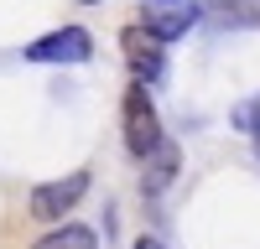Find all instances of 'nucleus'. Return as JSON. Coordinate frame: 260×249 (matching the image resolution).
I'll return each mask as SVG.
<instances>
[{
  "mask_svg": "<svg viewBox=\"0 0 260 249\" xmlns=\"http://www.w3.org/2000/svg\"><path fill=\"white\" fill-rule=\"evenodd\" d=\"M120 130H125V151L130 156H156V145L167 140L161 135V114H156V104H151V89L146 83H130L125 99H120Z\"/></svg>",
  "mask_w": 260,
  "mask_h": 249,
  "instance_id": "nucleus-1",
  "label": "nucleus"
},
{
  "mask_svg": "<svg viewBox=\"0 0 260 249\" xmlns=\"http://www.w3.org/2000/svg\"><path fill=\"white\" fill-rule=\"evenodd\" d=\"M83 197H89V172H68L57 182H37L26 197V213L42 223H62V213H73Z\"/></svg>",
  "mask_w": 260,
  "mask_h": 249,
  "instance_id": "nucleus-2",
  "label": "nucleus"
},
{
  "mask_svg": "<svg viewBox=\"0 0 260 249\" xmlns=\"http://www.w3.org/2000/svg\"><path fill=\"white\" fill-rule=\"evenodd\" d=\"M94 57V36L83 26H57L47 36H37L26 47V62H57V68H68V62H89Z\"/></svg>",
  "mask_w": 260,
  "mask_h": 249,
  "instance_id": "nucleus-3",
  "label": "nucleus"
},
{
  "mask_svg": "<svg viewBox=\"0 0 260 249\" xmlns=\"http://www.w3.org/2000/svg\"><path fill=\"white\" fill-rule=\"evenodd\" d=\"M120 52H125V62H130V73H136V83H161L167 78V52H161V42L156 36H146L141 26H125L120 31Z\"/></svg>",
  "mask_w": 260,
  "mask_h": 249,
  "instance_id": "nucleus-4",
  "label": "nucleus"
},
{
  "mask_svg": "<svg viewBox=\"0 0 260 249\" xmlns=\"http://www.w3.org/2000/svg\"><path fill=\"white\" fill-rule=\"evenodd\" d=\"M192 21H198V11H192V6H146L141 31L156 36V42H177V36L192 31Z\"/></svg>",
  "mask_w": 260,
  "mask_h": 249,
  "instance_id": "nucleus-5",
  "label": "nucleus"
},
{
  "mask_svg": "<svg viewBox=\"0 0 260 249\" xmlns=\"http://www.w3.org/2000/svg\"><path fill=\"white\" fill-rule=\"evenodd\" d=\"M31 249H99V239H94V228H83V223H57Z\"/></svg>",
  "mask_w": 260,
  "mask_h": 249,
  "instance_id": "nucleus-6",
  "label": "nucleus"
},
{
  "mask_svg": "<svg viewBox=\"0 0 260 249\" xmlns=\"http://www.w3.org/2000/svg\"><path fill=\"white\" fill-rule=\"evenodd\" d=\"M151 172H146V197H161V187L172 182V172H177V151H172V140L156 145V156H146Z\"/></svg>",
  "mask_w": 260,
  "mask_h": 249,
  "instance_id": "nucleus-7",
  "label": "nucleus"
},
{
  "mask_svg": "<svg viewBox=\"0 0 260 249\" xmlns=\"http://www.w3.org/2000/svg\"><path fill=\"white\" fill-rule=\"evenodd\" d=\"M234 124H240V130H250V135H260V94L245 99L240 109H234Z\"/></svg>",
  "mask_w": 260,
  "mask_h": 249,
  "instance_id": "nucleus-8",
  "label": "nucleus"
},
{
  "mask_svg": "<svg viewBox=\"0 0 260 249\" xmlns=\"http://www.w3.org/2000/svg\"><path fill=\"white\" fill-rule=\"evenodd\" d=\"M136 249H167V244H161V239H151V234H141V239H136Z\"/></svg>",
  "mask_w": 260,
  "mask_h": 249,
  "instance_id": "nucleus-9",
  "label": "nucleus"
},
{
  "mask_svg": "<svg viewBox=\"0 0 260 249\" xmlns=\"http://www.w3.org/2000/svg\"><path fill=\"white\" fill-rule=\"evenodd\" d=\"M151 6H182V0H151Z\"/></svg>",
  "mask_w": 260,
  "mask_h": 249,
  "instance_id": "nucleus-10",
  "label": "nucleus"
},
{
  "mask_svg": "<svg viewBox=\"0 0 260 249\" xmlns=\"http://www.w3.org/2000/svg\"><path fill=\"white\" fill-rule=\"evenodd\" d=\"M78 6H99V0H78Z\"/></svg>",
  "mask_w": 260,
  "mask_h": 249,
  "instance_id": "nucleus-11",
  "label": "nucleus"
},
{
  "mask_svg": "<svg viewBox=\"0 0 260 249\" xmlns=\"http://www.w3.org/2000/svg\"><path fill=\"white\" fill-rule=\"evenodd\" d=\"M255 156H260V135H255Z\"/></svg>",
  "mask_w": 260,
  "mask_h": 249,
  "instance_id": "nucleus-12",
  "label": "nucleus"
}]
</instances>
